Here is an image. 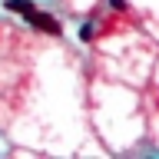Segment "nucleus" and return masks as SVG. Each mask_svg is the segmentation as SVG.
<instances>
[{
  "label": "nucleus",
  "instance_id": "f257e3e1",
  "mask_svg": "<svg viewBox=\"0 0 159 159\" xmlns=\"http://www.w3.org/2000/svg\"><path fill=\"white\" fill-rule=\"evenodd\" d=\"M27 20H30V27H37V30H43V33H53V37H60V23H57V20H50L47 13H37V10H33Z\"/></svg>",
  "mask_w": 159,
  "mask_h": 159
},
{
  "label": "nucleus",
  "instance_id": "f03ea898",
  "mask_svg": "<svg viewBox=\"0 0 159 159\" xmlns=\"http://www.w3.org/2000/svg\"><path fill=\"white\" fill-rule=\"evenodd\" d=\"M7 7L17 10V13H23V17H30V13H33V3H30V0H10Z\"/></svg>",
  "mask_w": 159,
  "mask_h": 159
}]
</instances>
